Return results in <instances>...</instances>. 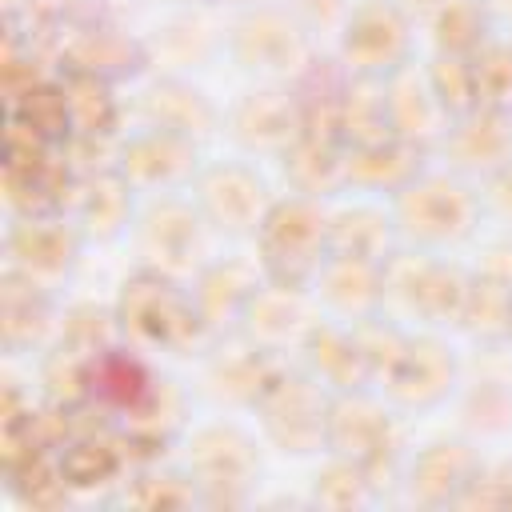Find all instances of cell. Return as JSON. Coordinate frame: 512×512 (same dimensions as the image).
Returning <instances> with one entry per match:
<instances>
[{
  "label": "cell",
  "instance_id": "cell-1",
  "mask_svg": "<svg viewBox=\"0 0 512 512\" xmlns=\"http://www.w3.org/2000/svg\"><path fill=\"white\" fill-rule=\"evenodd\" d=\"M328 224H332V216L320 212L316 196L296 192L288 200H276L268 220L256 232L268 280H280V284H292V288L316 284L324 260L332 256Z\"/></svg>",
  "mask_w": 512,
  "mask_h": 512
},
{
  "label": "cell",
  "instance_id": "cell-2",
  "mask_svg": "<svg viewBox=\"0 0 512 512\" xmlns=\"http://www.w3.org/2000/svg\"><path fill=\"white\" fill-rule=\"evenodd\" d=\"M116 320L136 344L148 348H188L208 332L196 296L184 292L176 276H164L156 268H144L124 284Z\"/></svg>",
  "mask_w": 512,
  "mask_h": 512
},
{
  "label": "cell",
  "instance_id": "cell-3",
  "mask_svg": "<svg viewBox=\"0 0 512 512\" xmlns=\"http://www.w3.org/2000/svg\"><path fill=\"white\" fill-rule=\"evenodd\" d=\"M392 216H396V228L424 248L456 244L472 232V224L480 216V196L468 184H460L456 176L420 172L408 188H400L392 196Z\"/></svg>",
  "mask_w": 512,
  "mask_h": 512
},
{
  "label": "cell",
  "instance_id": "cell-4",
  "mask_svg": "<svg viewBox=\"0 0 512 512\" xmlns=\"http://www.w3.org/2000/svg\"><path fill=\"white\" fill-rule=\"evenodd\" d=\"M204 252H208V216L200 212V204L164 192L140 216L144 268H156L164 276H184L204 264Z\"/></svg>",
  "mask_w": 512,
  "mask_h": 512
},
{
  "label": "cell",
  "instance_id": "cell-5",
  "mask_svg": "<svg viewBox=\"0 0 512 512\" xmlns=\"http://www.w3.org/2000/svg\"><path fill=\"white\" fill-rule=\"evenodd\" d=\"M232 52L248 72L264 76H300L316 56L304 24L288 8H252L236 28H232Z\"/></svg>",
  "mask_w": 512,
  "mask_h": 512
},
{
  "label": "cell",
  "instance_id": "cell-6",
  "mask_svg": "<svg viewBox=\"0 0 512 512\" xmlns=\"http://www.w3.org/2000/svg\"><path fill=\"white\" fill-rule=\"evenodd\" d=\"M264 412L268 436L284 452H312L328 440V408L332 400L320 392L316 376H296V372H276L264 396L256 400Z\"/></svg>",
  "mask_w": 512,
  "mask_h": 512
},
{
  "label": "cell",
  "instance_id": "cell-7",
  "mask_svg": "<svg viewBox=\"0 0 512 512\" xmlns=\"http://www.w3.org/2000/svg\"><path fill=\"white\" fill-rule=\"evenodd\" d=\"M340 52L352 76H392L400 64H408V12L396 0H368L352 8Z\"/></svg>",
  "mask_w": 512,
  "mask_h": 512
},
{
  "label": "cell",
  "instance_id": "cell-8",
  "mask_svg": "<svg viewBox=\"0 0 512 512\" xmlns=\"http://www.w3.org/2000/svg\"><path fill=\"white\" fill-rule=\"evenodd\" d=\"M196 204L212 228L232 232V236H248V232H260V224L268 220L276 200L268 196L264 180L248 164H216V168L200 172Z\"/></svg>",
  "mask_w": 512,
  "mask_h": 512
},
{
  "label": "cell",
  "instance_id": "cell-9",
  "mask_svg": "<svg viewBox=\"0 0 512 512\" xmlns=\"http://www.w3.org/2000/svg\"><path fill=\"white\" fill-rule=\"evenodd\" d=\"M336 456H348L356 464H364L368 472L384 460L396 456L400 448V428L396 420L384 412V404H376L372 396H364V388L356 392H340L328 408V440H324Z\"/></svg>",
  "mask_w": 512,
  "mask_h": 512
},
{
  "label": "cell",
  "instance_id": "cell-10",
  "mask_svg": "<svg viewBox=\"0 0 512 512\" xmlns=\"http://www.w3.org/2000/svg\"><path fill=\"white\" fill-rule=\"evenodd\" d=\"M248 340L264 352H280L288 344L304 348L308 332L316 328V316L308 308V296L304 288H292V284H280V280H268L252 292L244 316H240Z\"/></svg>",
  "mask_w": 512,
  "mask_h": 512
},
{
  "label": "cell",
  "instance_id": "cell-11",
  "mask_svg": "<svg viewBox=\"0 0 512 512\" xmlns=\"http://www.w3.org/2000/svg\"><path fill=\"white\" fill-rule=\"evenodd\" d=\"M384 96H388V120L392 136L424 148L432 140H444L452 128V112L440 104L428 72L400 64L392 76H384Z\"/></svg>",
  "mask_w": 512,
  "mask_h": 512
},
{
  "label": "cell",
  "instance_id": "cell-12",
  "mask_svg": "<svg viewBox=\"0 0 512 512\" xmlns=\"http://www.w3.org/2000/svg\"><path fill=\"white\" fill-rule=\"evenodd\" d=\"M120 172L128 176L132 188H160L164 196L168 188H180L184 180L196 176V140L152 124L148 132L124 144Z\"/></svg>",
  "mask_w": 512,
  "mask_h": 512
},
{
  "label": "cell",
  "instance_id": "cell-13",
  "mask_svg": "<svg viewBox=\"0 0 512 512\" xmlns=\"http://www.w3.org/2000/svg\"><path fill=\"white\" fill-rule=\"evenodd\" d=\"M8 252L24 280L48 288L76 264V228H64L52 216H28L12 228Z\"/></svg>",
  "mask_w": 512,
  "mask_h": 512
},
{
  "label": "cell",
  "instance_id": "cell-14",
  "mask_svg": "<svg viewBox=\"0 0 512 512\" xmlns=\"http://www.w3.org/2000/svg\"><path fill=\"white\" fill-rule=\"evenodd\" d=\"M384 384H388V392L400 404H408V408H432L456 384V356L440 340H432V336H420V340L408 336V348H404L400 364L392 368V376Z\"/></svg>",
  "mask_w": 512,
  "mask_h": 512
},
{
  "label": "cell",
  "instance_id": "cell-15",
  "mask_svg": "<svg viewBox=\"0 0 512 512\" xmlns=\"http://www.w3.org/2000/svg\"><path fill=\"white\" fill-rule=\"evenodd\" d=\"M316 292L336 316H344V324H360L384 312V276H380V264L372 260L328 256L316 276Z\"/></svg>",
  "mask_w": 512,
  "mask_h": 512
},
{
  "label": "cell",
  "instance_id": "cell-16",
  "mask_svg": "<svg viewBox=\"0 0 512 512\" xmlns=\"http://www.w3.org/2000/svg\"><path fill=\"white\" fill-rule=\"evenodd\" d=\"M232 132L240 144L256 152H288V144L300 136V108L292 92L280 88H256L232 108Z\"/></svg>",
  "mask_w": 512,
  "mask_h": 512
},
{
  "label": "cell",
  "instance_id": "cell-17",
  "mask_svg": "<svg viewBox=\"0 0 512 512\" xmlns=\"http://www.w3.org/2000/svg\"><path fill=\"white\" fill-rule=\"evenodd\" d=\"M444 144L460 168L492 176L512 164V120H508V112L472 108L452 120Z\"/></svg>",
  "mask_w": 512,
  "mask_h": 512
},
{
  "label": "cell",
  "instance_id": "cell-18",
  "mask_svg": "<svg viewBox=\"0 0 512 512\" xmlns=\"http://www.w3.org/2000/svg\"><path fill=\"white\" fill-rule=\"evenodd\" d=\"M192 468L200 488H244L260 468L252 440L232 424H212L192 440Z\"/></svg>",
  "mask_w": 512,
  "mask_h": 512
},
{
  "label": "cell",
  "instance_id": "cell-19",
  "mask_svg": "<svg viewBox=\"0 0 512 512\" xmlns=\"http://www.w3.org/2000/svg\"><path fill=\"white\" fill-rule=\"evenodd\" d=\"M304 352H308V364H312L320 384H332L340 392H356V388H364L372 380V368L364 360V348H360L352 324L316 320V328L304 340Z\"/></svg>",
  "mask_w": 512,
  "mask_h": 512
},
{
  "label": "cell",
  "instance_id": "cell-20",
  "mask_svg": "<svg viewBox=\"0 0 512 512\" xmlns=\"http://www.w3.org/2000/svg\"><path fill=\"white\" fill-rule=\"evenodd\" d=\"M476 468H480V460L468 444L440 440L416 456V464L408 472V488L424 504H456L460 492L468 488V480L476 476Z\"/></svg>",
  "mask_w": 512,
  "mask_h": 512
},
{
  "label": "cell",
  "instance_id": "cell-21",
  "mask_svg": "<svg viewBox=\"0 0 512 512\" xmlns=\"http://www.w3.org/2000/svg\"><path fill=\"white\" fill-rule=\"evenodd\" d=\"M344 176L348 184L372 188V192H400L420 176V148L388 136L380 144H364V148H348L344 152Z\"/></svg>",
  "mask_w": 512,
  "mask_h": 512
},
{
  "label": "cell",
  "instance_id": "cell-22",
  "mask_svg": "<svg viewBox=\"0 0 512 512\" xmlns=\"http://www.w3.org/2000/svg\"><path fill=\"white\" fill-rule=\"evenodd\" d=\"M260 288L256 272L240 260H224V264H208L196 280V308L200 316L208 320V328H220V324H236L252 300V292Z\"/></svg>",
  "mask_w": 512,
  "mask_h": 512
},
{
  "label": "cell",
  "instance_id": "cell-23",
  "mask_svg": "<svg viewBox=\"0 0 512 512\" xmlns=\"http://www.w3.org/2000/svg\"><path fill=\"white\" fill-rule=\"evenodd\" d=\"M396 232L400 228H396V216L392 212H380V208H344L328 224V244H332V256H356V260L384 264L392 256Z\"/></svg>",
  "mask_w": 512,
  "mask_h": 512
},
{
  "label": "cell",
  "instance_id": "cell-24",
  "mask_svg": "<svg viewBox=\"0 0 512 512\" xmlns=\"http://www.w3.org/2000/svg\"><path fill=\"white\" fill-rule=\"evenodd\" d=\"M284 172H288V180L296 184L300 196H324V192L348 184L340 144L336 140H324V136H304V132L288 144Z\"/></svg>",
  "mask_w": 512,
  "mask_h": 512
},
{
  "label": "cell",
  "instance_id": "cell-25",
  "mask_svg": "<svg viewBox=\"0 0 512 512\" xmlns=\"http://www.w3.org/2000/svg\"><path fill=\"white\" fill-rule=\"evenodd\" d=\"M144 104H148V116H152L156 128L180 132V136H188V140L208 136V132H212V120H216L212 104H208L200 92H192L188 84H180V80L156 84Z\"/></svg>",
  "mask_w": 512,
  "mask_h": 512
},
{
  "label": "cell",
  "instance_id": "cell-26",
  "mask_svg": "<svg viewBox=\"0 0 512 512\" xmlns=\"http://www.w3.org/2000/svg\"><path fill=\"white\" fill-rule=\"evenodd\" d=\"M460 324L480 340H512V284L492 272H476Z\"/></svg>",
  "mask_w": 512,
  "mask_h": 512
},
{
  "label": "cell",
  "instance_id": "cell-27",
  "mask_svg": "<svg viewBox=\"0 0 512 512\" xmlns=\"http://www.w3.org/2000/svg\"><path fill=\"white\" fill-rule=\"evenodd\" d=\"M132 220V184L128 176L116 168V172H104L88 184L84 200H80V224L84 232L108 240V236H120Z\"/></svg>",
  "mask_w": 512,
  "mask_h": 512
},
{
  "label": "cell",
  "instance_id": "cell-28",
  "mask_svg": "<svg viewBox=\"0 0 512 512\" xmlns=\"http://www.w3.org/2000/svg\"><path fill=\"white\" fill-rule=\"evenodd\" d=\"M272 376H276L272 352L256 348L252 340H248L244 352H228V356H220V360L212 364V384H216V392L228 396V400H248V404H256V400L264 396V388L272 384Z\"/></svg>",
  "mask_w": 512,
  "mask_h": 512
},
{
  "label": "cell",
  "instance_id": "cell-29",
  "mask_svg": "<svg viewBox=\"0 0 512 512\" xmlns=\"http://www.w3.org/2000/svg\"><path fill=\"white\" fill-rule=\"evenodd\" d=\"M432 24H436L440 52L472 56L488 44V12L480 0H444L432 12Z\"/></svg>",
  "mask_w": 512,
  "mask_h": 512
},
{
  "label": "cell",
  "instance_id": "cell-30",
  "mask_svg": "<svg viewBox=\"0 0 512 512\" xmlns=\"http://www.w3.org/2000/svg\"><path fill=\"white\" fill-rule=\"evenodd\" d=\"M468 284L472 276L460 272L456 264H440L432 260L420 284V300H416V316L432 320V324H448L464 316V300H468Z\"/></svg>",
  "mask_w": 512,
  "mask_h": 512
},
{
  "label": "cell",
  "instance_id": "cell-31",
  "mask_svg": "<svg viewBox=\"0 0 512 512\" xmlns=\"http://www.w3.org/2000/svg\"><path fill=\"white\" fill-rule=\"evenodd\" d=\"M476 72V108L512 112V48L488 40L480 52H472Z\"/></svg>",
  "mask_w": 512,
  "mask_h": 512
},
{
  "label": "cell",
  "instance_id": "cell-32",
  "mask_svg": "<svg viewBox=\"0 0 512 512\" xmlns=\"http://www.w3.org/2000/svg\"><path fill=\"white\" fill-rule=\"evenodd\" d=\"M424 72H428V80H432L440 104L452 112V120L476 108V72H472V56L440 52V56L432 60V68H424Z\"/></svg>",
  "mask_w": 512,
  "mask_h": 512
},
{
  "label": "cell",
  "instance_id": "cell-33",
  "mask_svg": "<svg viewBox=\"0 0 512 512\" xmlns=\"http://www.w3.org/2000/svg\"><path fill=\"white\" fill-rule=\"evenodd\" d=\"M488 180H492V204L500 208V216L512 220V164L500 168V172H492Z\"/></svg>",
  "mask_w": 512,
  "mask_h": 512
},
{
  "label": "cell",
  "instance_id": "cell-34",
  "mask_svg": "<svg viewBox=\"0 0 512 512\" xmlns=\"http://www.w3.org/2000/svg\"><path fill=\"white\" fill-rule=\"evenodd\" d=\"M396 4H400L408 16H412V12H424V16H432V12H436L444 0H396Z\"/></svg>",
  "mask_w": 512,
  "mask_h": 512
}]
</instances>
